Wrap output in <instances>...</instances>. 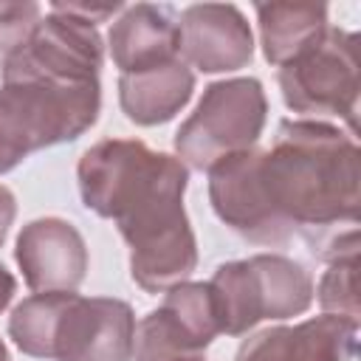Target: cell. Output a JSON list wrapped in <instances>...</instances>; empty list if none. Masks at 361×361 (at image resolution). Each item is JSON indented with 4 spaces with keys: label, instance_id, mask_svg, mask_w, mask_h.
Segmentation results:
<instances>
[{
    "label": "cell",
    "instance_id": "obj_1",
    "mask_svg": "<svg viewBox=\"0 0 361 361\" xmlns=\"http://www.w3.org/2000/svg\"><path fill=\"white\" fill-rule=\"evenodd\" d=\"M186 180L180 158L130 138L99 141L79 161L82 203L116 220L130 245V274L149 293L180 285L197 262L183 212Z\"/></svg>",
    "mask_w": 361,
    "mask_h": 361
},
{
    "label": "cell",
    "instance_id": "obj_2",
    "mask_svg": "<svg viewBox=\"0 0 361 361\" xmlns=\"http://www.w3.org/2000/svg\"><path fill=\"white\" fill-rule=\"evenodd\" d=\"M257 180L282 243L302 234L313 254L336 259L358 248V147L324 121L285 118L257 149Z\"/></svg>",
    "mask_w": 361,
    "mask_h": 361
},
{
    "label": "cell",
    "instance_id": "obj_3",
    "mask_svg": "<svg viewBox=\"0 0 361 361\" xmlns=\"http://www.w3.org/2000/svg\"><path fill=\"white\" fill-rule=\"evenodd\" d=\"M8 336L34 358L130 361L135 316L121 299H85L73 290H48L14 307Z\"/></svg>",
    "mask_w": 361,
    "mask_h": 361
},
{
    "label": "cell",
    "instance_id": "obj_4",
    "mask_svg": "<svg viewBox=\"0 0 361 361\" xmlns=\"http://www.w3.org/2000/svg\"><path fill=\"white\" fill-rule=\"evenodd\" d=\"M96 82H3L0 87V175L25 155L79 138L99 116Z\"/></svg>",
    "mask_w": 361,
    "mask_h": 361
},
{
    "label": "cell",
    "instance_id": "obj_5",
    "mask_svg": "<svg viewBox=\"0 0 361 361\" xmlns=\"http://www.w3.org/2000/svg\"><path fill=\"white\" fill-rule=\"evenodd\" d=\"M214 299L220 333L240 336L262 319H288L310 307V274L282 257L257 254L248 259L226 262L206 282Z\"/></svg>",
    "mask_w": 361,
    "mask_h": 361
},
{
    "label": "cell",
    "instance_id": "obj_6",
    "mask_svg": "<svg viewBox=\"0 0 361 361\" xmlns=\"http://www.w3.org/2000/svg\"><path fill=\"white\" fill-rule=\"evenodd\" d=\"M265 93L257 79H226L206 87L195 113L178 127L175 149L195 169L251 149L265 124Z\"/></svg>",
    "mask_w": 361,
    "mask_h": 361
},
{
    "label": "cell",
    "instance_id": "obj_7",
    "mask_svg": "<svg viewBox=\"0 0 361 361\" xmlns=\"http://www.w3.org/2000/svg\"><path fill=\"white\" fill-rule=\"evenodd\" d=\"M279 87L290 110L341 116L353 135L358 113V37L324 28L319 39L279 65Z\"/></svg>",
    "mask_w": 361,
    "mask_h": 361
},
{
    "label": "cell",
    "instance_id": "obj_8",
    "mask_svg": "<svg viewBox=\"0 0 361 361\" xmlns=\"http://www.w3.org/2000/svg\"><path fill=\"white\" fill-rule=\"evenodd\" d=\"M102 68V37L96 25L51 8L34 34L3 59V82H96Z\"/></svg>",
    "mask_w": 361,
    "mask_h": 361
},
{
    "label": "cell",
    "instance_id": "obj_9",
    "mask_svg": "<svg viewBox=\"0 0 361 361\" xmlns=\"http://www.w3.org/2000/svg\"><path fill=\"white\" fill-rule=\"evenodd\" d=\"M220 333L209 285L180 282L166 290L133 336L135 361H203V350Z\"/></svg>",
    "mask_w": 361,
    "mask_h": 361
},
{
    "label": "cell",
    "instance_id": "obj_10",
    "mask_svg": "<svg viewBox=\"0 0 361 361\" xmlns=\"http://www.w3.org/2000/svg\"><path fill=\"white\" fill-rule=\"evenodd\" d=\"M31 290H73L87 271V251L82 234L59 220L42 217L28 223L17 237L14 251Z\"/></svg>",
    "mask_w": 361,
    "mask_h": 361
},
{
    "label": "cell",
    "instance_id": "obj_11",
    "mask_svg": "<svg viewBox=\"0 0 361 361\" xmlns=\"http://www.w3.org/2000/svg\"><path fill=\"white\" fill-rule=\"evenodd\" d=\"M180 54L206 73L237 71L251 62L254 39L243 11L231 3L189 6L180 17Z\"/></svg>",
    "mask_w": 361,
    "mask_h": 361
},
{
    "label": "cell",
    "instance_id": "obj_12",
    "mask_svg": "<svg viewBox=\"0 0 361 361\" xmlns=\"http://www.w3.org/2000/svg\"><path fill=\"white\" fill-rule=\"evenodd\" d=\"M358 322L322 313L296 327H268L248 338L234 361H350Z\"/></svg>",
    "mask_w": 361,
    "mask_h": 361
},
{
    "label": "cell",
    "instance_id": "obj_13",
    "mask_svg": "<svg viewBox=\"0 0 361 361\" xmlns=\"http://www.w3.org/2000/svg\"><path fill=\"white\" fill-rule=\"evenodd\" d=\"M110 54L121 73L149 71L180 54V25L169 6L138 3L110 28Z\"/></svg>",
    "mask_w": 361,
    "mask_h": 361
},
{
    "label": "cell",
    "instance_id": "obj_14",
    "mask_svg": "<svg viewBox=\"0 0 361 361\" xmlns=\"http://www.w3.org/2000/svg\"><path fill=\"white\" fill-rule=\"evenodd\" d=\"M195 73L178 56L172 62L155 65L138 73H121L118 79V102L130 121L152 127L169 121L192 96Z\"/></svg>",
    "mask_w": 361,
    "mask_h": 361
},
{
    "label": "cell",
    "instance_id": "obj_15",
    "mask_svg": "<svg viewBox=\"0 0 361 361\" xmlns=\"http://www.w3.org/2000/svg\"><path fill=\"white\" fill-rule=\"evenodd\" d=\"M262 54L274 65H285L327 28V6L322 3H259Z\"/></svg>",
    "mask_w": 361,
    "mask_h": 361
},
{
    "label": "cell",
    "instance_id": "obj_16",
    "mask_svg": "<svg viewBox=\"0 0 361 361\" xmlns=\"http://www.w3.org/2000/svg\"><path fill=\"white\" fill-rule=\"evenodd\" d=\"M319 305L330 316L358 322V251L333 259L319 285Z\"/></svg>",
    "mask_w": 361,
    "mask_h": 361
},
{
    "label": "cell",
    "instance_id": "obj_17",
    "mask_svg": "<svg viewBox=\"0 0 361 361\" xmlns=\"http://www.w3.org/2000/svg\"><path fill=\"white\" fill-rule=\"evenodd\" d=\"M39 25L37 3H0V54H14Z\"/></svg>",
    "mask_w": 361,
    "mask_h": 361
},
{
    "label": "cell",
    "instance_id": "obj_18",
    "mask_svg": "<svg viewBox=\"0 0 361 361\" xmlns=\"http://www.w3.org/2000/svg\"><path fill=\"white\" fill-rule=\"evenodd\" d=\"M14 212H17L14 195L0 183V245H3V240H6V234H8V226L14 223Z\"/></svg>",
    "mask_w": 361,
    "mask_h": 361
},
{
    "label": "cell",
    "instance_id": "obj_19",
    "mask_svg": "<svg viewBox=\"0 0 361 361\" xmlns=\"http://www.w3.org/2000/svg\"><path fill=\"white\" fill-rule=\"evenodd\" d=\"M14 288H17V282H14V276L0 265V310L11 302V296H14Z\"/></svg>",
    "mask_w": 361,
    "mask_h": 361
},
{
    "label": "cell",
    "instance_id": "obj_20",
    "mask_svg": "<svg viewBox=\"0 0 361 361\" xmlns=\"http://www.w3.org/2000/svg\"><path fill=\"white\" fill-rule=\"evenodd\" d=\"M0 361H8V353H6V344L0 341Z\"/></svg>",
    "mask_w": 361,
    "mask_h": 361
}]
</instances>
